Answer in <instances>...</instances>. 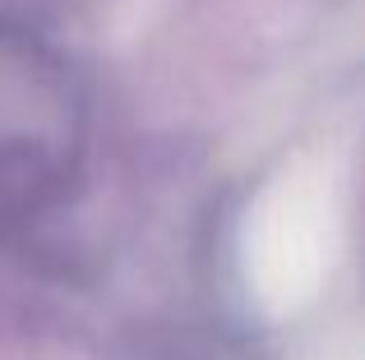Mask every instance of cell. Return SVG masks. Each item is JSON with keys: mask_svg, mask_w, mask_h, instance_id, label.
<instances>
[{"mask_svg": "<svg viewBox=\"0 0 365 360\" xmlns=\"http://www.w3.org/2000/svg\"><path fill=\"white\" fill-rule=\"evenodd\" d=\"M83 162V107L70 74L24 37H0V240L70 198Z\"/></svg>", "mask_w": 365, "mask_h": 360, "instance_id": "obj_1", "label": "cell"}]
</instances>
